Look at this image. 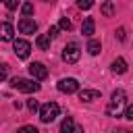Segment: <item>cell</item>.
Here are the masks:
<instances>
[{"mask_svg":"<svg viewBox=\"0 0 133 133\" xmlns=\"http://www.w3.org/2000/svg\"><path fill=\"white\" fill-rule=\"evenodd\" d=\"M58 35V27H50V31H48V37H56Z\"/></svg>","mask_w":133,"mask_h":133,"instance_id":"484cf974","label":"cell"},{"mask_svg":"<svg viewBox=\"0 0 133 133\" xmlns=\"http://www.w3.org/2000/svg\"><path fill=\"white\" fill-rule=\"evenodd\" d=\"M27 108H29L31 112H35V110H37L39 106H37V102H35V100H29V102H27Z\"/></svg>","mask_w":133,"mask_h":133,"instance_id":"7402d4cb","label":"cell"},{"mask_svg":"<svg viewBox=\"0 0 133 133\" xmlns=\"http://www.w3.org/2000/svg\"><path fill=\"white\" fill-rule=\"evenodd\" d=\"M77 6H79V8H83V10H87V8H91V6H94V0H77Z\"/></svg>","mask_w":133,"mask_h":133,"instance_id":"ac0fdd59","label":"cell"},{"mask_svg":"<svg viewBox=\"0 0 133 133\" xmlns=\"http://www.w3.org/2000/svg\"><path fill=\"white\" fill-rule=\"evenodd\" d=\"M123 114H125L127 121H133V106H125V112Z\"/></svg>","mask_w":133,"mask_h":133,"instance_id":"44dd1931","label":"cell"},{"mask_svg":"<svg viewBox=\"0 0 133 133\" xmlns=\"http://www.w3.org/2000/svg\"><path fill=\"white\" fill-rule=\"evenodd\" d=\"M46 2H54V0H46Z\"/></svg>","mask_w":133,"mask_h":133,"instance_id":"4316f807","label":"cell"},{"mask_svg":"<svg viewBox=\"0 0 133 133\" xmlns=\"http://www.w3.org/2000/svg\"><path fill=\"white\" fill-rule=\"evenodd\" d=\"M116 37H118L121 42H125V27H118V31H116Z\"/></svg>","mask_w":133,"mask_h":133,"instance_id":"cb8c5ba5","label":"cell"},{"mask_svg":"<svg viewBox=\"0 0 133 133\" xmlns=\"http://www.w3.org/2000/svg\"><path fill=\"white\" fill-rule=\"evenodd\" d=\"M19 31H21V33H27V35H31V33H35V31H37V23H35L33 19H29V17H23V19L19 21Z\"/></svg>","mask_w":133,"mask_h":133,"instance_id":"ba28073f","label":"cell"},{"mask_svg":"<svg viewBox=\"0 0 133 133\" xmlns=\"http://www.w3.org/2000/svg\"><path fill=\"white\" fill-rule=\"evenodd\" d=\"M21 131H23V133H37V129H35V127H29V125H27V127H21Z\"/></svg>","mask_w":133,"mask_h":133,"instance_id":"d4e9b609","label":"cell"},{"mask_svg":"<svg viewBox=\"0 0 133 133\" xmlns=\"http://www.w3.org/2000/svg\"><path fill=\"white\" fill-rule=\"evenodd\" d=\"M21 10H23V15H25V17H29V15L33 12V4H31V2H25Z\"/></svg>","mask_w":133,"mask_h":133,"instance_id":"d6986e66","label":"cell"},{"mask_svg":"<svg viewBox=\"0 0 133 133\" xmlns=\"http://www.w3.org/2000/svg\"><path fill=\"white\" fill-rule=\"evenodd\" d=\"M94 29H96V23H94V19H91V17H85V19H83V23H81V33H83L85 37H91Z\"/></svg>","mask_w":133,"mask_h":133,"instance_id":"8fae6325","label":"cell"},{"mask_svg":"<svg viewBox=\"0 0 133 133\" xmlns=\"http://www.w3.org/2000/svg\"><path fill=\"white\" fill-rule=\"evenodd\" d=\"M29 75H31L33 79L42 81V79L48 77V69H46L42 62H31V64H29Z\"/></svg>","mask_w":133,"mask_h":133,"instance_id":"52a82bcc","label":"cell"},{"mask_svg":"<svg viewBox=\"0 0 133 133\" xmlns=\"http://www.w3.org/2000/svg\"><path fill=\"white\" fill-rule=\"evenodd\" d=\"M2 2L6 4V8H8V10H15V8L19 6V0H2Z\"/></svg>","mask_w":133,"mask_h":133,"instance_id":"ffe728a7","label":"cell"},{"mask_svg":"<svg viewBox=\"0 0 133 133\" xmlns=\"http://www.w3.org/2000/svg\"><path fill=\"white\" fill-rule=\"evenodd\" d=\"M6 71H8V66H6V64H0V81L6 79Z\"/></svg>","mask_w":133,"mask_h":133,"instance_id":"603a6c76","label":"cell"},{"mask_svg":"<svg viewBox=\"0 0 133 133\" xmlns=\"http://www.w3.org/2000/svg\"><path fill=\"white\" fill-rule=\"evenodd\" d=\"M10 85L23 94H31V91H37L39 89V83H35V79H23V77H15L10 81Z\"/></svg>","mask_w":133,"mask_h":133,"instance_id":"7a4b0ae2","label":"cell"},{"mask_svg":"<svg viewBox=\"0 0 133 133\" xmlns=\"http://www.w3.org/2000/svg\"><path fill=\"white\" fill-rule=\"evenodd\" d=\"M100 50H102V46H100V42H98V39H89V42H87V52H89V54H94V56H96Z\"/></svg>","mask_w":133,"mask_h":133,"instance_id":"9a60e30c","label":"cell"},{"mask_svg":"<svg viewBox=\"0 0 133 133\" xmlns=\"http://www.w3.org/2000/svg\"><path fill=\"white\" fill-rule=\"evenodd\" d=\"M60 131H62V133H71V131L79 133V131H81V127H79V125H75L71 116H66V118L62 121V125H60Z\"/></svg>","mask_w":133,"mask_h":133,"instance_id":"7c38bea8","label":"cell"},{"mask_svg":"<svg viewBox=\"0 0 133 133\" xmlns=\"http://www.w3.org/2000/svg\"><path fill=\"white\" fill-rule=\"evenodd\" d=\"M79 100H81V102L100 100V91H98V89H81V91H79Z\"/></svg>","mask_w":133,"mask_h":133,"instance_id":"30bf717a","label":"cell"},{"mask_svg":"<svg viewBox=\"0 0 133 133\" xmlns=\"http://www.w3.org/2000/svg\"><path fill=\"white\" fill-rule=\"evenodd\" d=\"M100 10H102V15H104V17H112V15H114V4L108 0V2H104V4H102V8H100Z\"/></svg>","mask_w":133,"mask_h":133,"instance_id":"2e32d148","label":"cell"},{"mask_svg":"<svg viewBox=\"0 0 133 133\" xmlns=\"http://www.w3.org/2000/svg\"><path fill=\"white\" fill-rule=\"evenodd\" d=\"M35 44H37L39 50H48V48H50V37H48V35H37V37H35Z\"/></svg>","mask_w":133,"mask_h":133,"instance_id":"5bb4252c","label":"cell"},{"mask_svg":"<svg viewBox=\"0 0 133 133\" xmlns=\"http://www.w3.org/2000/svg\"><path fill=\"white\" fill-rule=\"evenodd\" d=\"M125 104H127V94H125V89H116V91L112 94V98H110V104H108V108H106V114L116 116V114L123 110Z\"/></svg>","mask_w":133,"mask_h":133,"instance_id":"6da1fadb","label":"cell"},{"mask_svg":"<svg viewBox=\"0 0 133 133\" xmlns=\"http://www.w3.org/2000/svg\"><path fill=\"white\" fill-rule=\"evenodd\" d=\"M112 71H114V73H118V75H123V73H127V60L118 56V58H116V60L112 62Z\"/></svg>","mask_w":133,"mask_h":133,"instance_id":"4fadbf2b","label":"cell"},{"mask_svg":"<svg viewBox=\"0 0 133 133\" xmlns=\"http://www.w3.org/2000/svg\"><path fill=\"white\" fill-rule=\"evenodd\" d=\"M58 91H62V94H75L77 89H79V83H77V79H73V77H64V79H60L58 81Z\"/></svg>","mask_w":133,"mask_h":133,"instance_id":"8992f818","label":"cell"},{"mask_svg":"<svg viewBox=\"0 0 133 133\" xmlns=\"http://www.w3.org/2000/svg\"><path fill=\"white\" fill-rule=\"evenodd\" d=\"M58 112H60V106L56 102H46L39 108V118H42V123H52L58 116Z\"/></svg>","mask_w":133,"mask_h":133,"instance_id":"3957f363","label":"cell"},{"mask_svg":"<svg viewBox=\"0 0 133 133\" xmlns=\"http://www.w3.org/2000/svg\"><path fill=\"white\" fill-rule=\"evenodd\" d=\"M12 50H15V54L19 56V58H29V52H31V44L27 42V39H15L12 42Z\"/></svg>","mask_w":133,"mask_h":133,"instance_id":"5b68a950","label":"cell"},{"mask_svg":"<svg viewBox=\"0 0 133 133\" xmlns=\"http://www.w3.org/2000/svg\"><path fill=\"white\" fill-rule=\"evenodd\" d=\"M12 25L8 21H0V42H12Z\"/></svg>","mask_w":133,"mask_h":133,"instance_id":"9c48e42d","label":"cell"},{"mask_svg":"<svg viewBox=\"0 0 133 133\" xmlns=\"http://www.w3.org/2000/svg\"><path fill=\"white\" fill-rule=\"evenodd\" d=\"M71 27H73V23L66 19V17H62L60 19V23H58V29H64V31H71Z\"/></svg>","mask_w":133,"mask_h":133,"instance_id":"e0dca14e","label":"cell"},{"mask_svg":"<svg viewBox=\"0 0 133 133\" xmlns=\"http://www.w3.org/2000/svg\"><path fill=\"white\" fill-rule=\"evenodd\" d=\"M79 56H81V48H79V44H75V42H71V44H66L64 46V50H62V60L64 62H77L79 60Z\"/></svg>","mask_w":133,"mask_h":133,"instance_id":"277c9868","label":"cell"}]
</instances>
